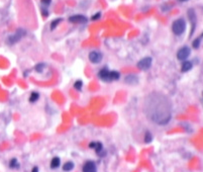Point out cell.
<instances>
[{
	"label": "cell",
	"instance_id": "obj_13",
	"mask_svg": "<svg viewBox=\"0 0 203 172\" xmlns=\"http://www.w3.org/2000/svg\"><path fill=\"white\" fill-rule=\"evenodd\" d=\"M192 69V63L189 61H184L181 66V71L182 72H188Z\"/></svg>",
	"mask_w": 203,
	"mask_h": 172
},
{
	"label": "cell",
	"instance_id": "obj_2",
	"mask_svg": "<svg viewBox=\"0 0 203 172\" xmlns=\"http://www.w3.org/2000/svg\"><path fill=\"white\" fill-rule=\"evenodd\" d=\"M98 77L105 82H111V81L118 80L120 74L117 71H111L107 68H102L98 73Z\"/></svg>",
	"mask_w": 203,
	"mask_h": 172
},
{
	"label": "cell",
	"instance_id": "obj_27",
	"mask_svg": "<svg viewBox=\"0 0 203 172\" xmlns=\"http://www.w3.org/2000/svg\"><path fill=\"white\" fill-rule=\"evenodd\" d=\"M179 1H188V0H179Z\"/></svg>",
	"mask_w": 203,
	"mask_h": 172
},
{
	"label": "cell",
	"instance_id": "obj_20",
	"mask_svg": "<svg viewBox=\"0 0 203 172\" xmlns=\"http://www.w3.org/2000/svg\"><path fill=\"white\" fill-rule=\"evenodd\" d=\"M44 68H45V64H44V63H38L34 69H36V71H37V72L41 73L42 70H44Z\"/></svg>",
	"mask_w": 203,
	"mask_h": 172
},
{
	"label": "cell",
	"instance_id": "obj_25",
	"mask_svg": "<svg viewBox=\"0 0 203 172\" xmlns=\"http://www.w3.org/2000/svg\"><path fill=\"white\" fill-rule=\"evenodd\" d=\"M42 14L44 15V16H46V17L49 15V11H47V9L46 7H44V8L42 9Z\"/></svg>",
	"mask_w": 203,
	"mask_h": 172
},
{
	"label": "cell",
	"instance_id": "obj_21",
	"mask_svg": "<svg viewBox=\"0 0 203 172\" xmlns=\"http://www.w3.org/2000/svg\"><path fill=\"white\" fill-rule=\"evenodd\" d=\"M153 137H152V134H151L150 132H146V135H145V142L146 143H150L151 141H152Z\"/></svg>",
	"mask_w": 203,
	"mask_h": 172
},
{
	"label": "cell",
	"instance_id": "obj_9",
	"mask_svg": "<svg viewBox=\"0 0 203 172\" xmlns=\"http://www.w3.org/2000/svg\"><path fill=\"white\" fill-rule=\"evenodd\" d=\"M83 172H97L96 164L93 161H87L83 165Z\"/></svg>",
	"mask_w": 203,
	"mask_h": 172
},
{
	"label": "cell",
	"instance_id": "obj_17",
	"mask_svg": "<svg viewBox=\"0 0 203 172\" xmlns=\"http://www.w3.org/2000/svg\"><path fill=\"white\" fill-rule=\"evenodd\" d=\"M38 98H40V94H38L37 92H36V91H33V92H32L31 96H29V101H31L32 103H33V102H36Z\"/></svg>",
	"mask_w": 203,
	"mask_h": 172
},
{
	"label": "cell",
	"instance_id": "obj_8",
	"mask_svg": "<svg viewBox=\"0 0 203 172\" xmlns=\"http://www.w3.org/2000/svg\"><path fill=\"white\" fill-rule=\"evenodd\" d=\"M102 60V54L98 51H92L89 53V61L93 64L100 63Z\"/></svg>",
	"mask_w": 203,
	"mask_h": 172
},
{
	"label": "cell",
	"instance_id": "obj_3",
	"mask_svg": "<svg viewBox=\"0 0 203 172\" xmlns=\"http://www.w3.org/2000/svg\"><path fill=\"white\" fill-rule=\"evenodd\" d=\"M186 27H187V24H186L185 19L178 18L172 24V32L174 33V34H176V36H181V34H183L184 32L186 31Z\"/></svg>",
	"mask_w": 203,
	"mask_h": 172
},
{
	"label": "cell",
	"instance_id": "obj_12",
	"mask_svg": "<svg viewBox=\"0 0 203 172\" xmlns=\"http://www.w3.org/2000/svg\"><path fill=\"white\" fill-rule=\"evenodd\" d=\"M125 82H126L127 84H136L137 82H139V78H137V76L136 75H127L126 77H125Z\"/></svg>",
	"mask_w": 203,
	"mask_h": 172
},
{
	"label": "cell",
	"instance_id": "obj_10",
	"mask_svg": "<svg viewBox=\"0 0 203 172\" xmlns=\"http://www.w3.org/2000/svg\"><path fill=\"white\" fill-rule=\"evenodd\" d=\"M89 147L91 149H94L95 152H96L98 155H101L102 153H104L103 146H102L101 143H99V142H92V143L89 144Z\"/></svg>",
	"mask_w": 203,
	"mask_h": 172
},
{
	"label": "cell",
	"instance_id": "obj_22",
	"mask_svg": "<svg viewBox=\"0 0 203 172\" xmlns=\"http://www.w3.org/2000/svg\"><path fill=\"white\" fill-rule=\"evenodd\" d=\"M192 46H193L194 49H198V48H199V46H200V38H196V40L193 42Z\"/></svg>",
	"mask_w": 203,
	"mask_h": 172
},
{
	"label": "cell",
	"instance_id": "obj_5",
	"mask_svg": "<svg viewBox=\"0 0 203 172\" xmlns=\"http://www.w3.org/2000/svg\"><path fill=\"white\" fill-rule=\"evenodd\" d=\"M152 62L153 60L151 57H146V58H142L141 60H140L137 62V68L141 69L142 71H146V70H149L152 66Z\"/></svg>",
	"mask_w": 203,
	"mask_h": 172
},
{
	"label": "cell",
	"instance_id": "obj_11",
	"mask_svg": "<svg viewBox=\"0 0 203 172\" xmlns=\"http://www.w3.org/2000/svg\"><path fill=\"white\" fill-rule=\"evenodd\" d=\"M187 13H188L189 20L191 21V23H192V31H191V34H192L194 29H195V25H196V20H197L196 14H195V11H194L193 9H189Z\"/></svg>",
	"mask_w": 203,
	"mask_h": 172
},
{
	"label": "cell",
	"instance_id": "obj_28",
	"mask_svg": "<svg viewBox=\"0 0 203 172\" xmlns=\"http://www.w3.org/2000/svg\"><path fill=\"white\" fill-rule=\"evenodd\" d=\"M202 37H203V33H202Z\"/></svg>",
	"mask_w": 203,
	"mask_h": 172
},
{
	"label": "cell",
	"instance_id": "obj_6",
	"mask_svg": "<svg viewBox=\"0 0 203 172\" xmlns=\"http://www.w3.org/2000/svg\"><path fill=\"white\" fill-rule=\"evenodd\" d=\"M190 54H191L190 48L187 46H184L178 51V53H177V58H178V60H180V61H185V60L190 56Z\"/></svg>",
	"mask_w": 203,
	"mask_h": 172
},
{
	"label": "cell",
	"instance_id": "obj_23",
	"mask_svg": "<svg viewBox=\"0 0 203 172\" xmlns=\"http://www.w3.org/2000/svg\"><path fill=\"white\" fill-rule=\"evenodd\" d=\"M51 3H52V0H42V4L46 8H47V6H50Z\"/></svg>",
	"mask_w": 203,
	"mask_h": 172
},
{
	"label": "cell",
	"instance_id": "obj_1",
	"mask_svg": "<svg viewBox=\"0 0 203 172\" xmlns=\"http://www.w3.org/2000/svg\"><path fill=\"white\" fill-rule=\"evenodd\" d=\"M146 117L159 126L167 124L172 119L173 105L165 94L153 91L146 96L142 106Z\"/></svg>",
	"mask_w": 203,
	"mask_h": 172
},
{
	"label": "cell",
	"instance_id": "obj_7",
	"mask_svg": "<svg viewBox=\"0 0 203 172\" xmlns=\"http://www.w3.org/2000/svg\"><path fill=\"white\" fill-rule=\"evenodd\" d=\"M69 21L72 23H78V24H83L86 23L88 21L87 17L85 15H82V14H75V15H72L69 17Z\"/></svg>",
	"mask_w": 203,
	"mask_h": 172
},
{
	"label": "cell",
	"instance_id": "obj_4",
	"mask_svg": "<svg viewBox=\"0 0 203 172\" xmlns=\"http://www.w3.org/2000/svg\"><path fill=\"white\" fill-rule=\"evenodd\" d=\"M24 36H25V32L23 31V29H17V31L13 34H11V36L8 37L7 43L9 45H13L18 41H20Z\"/></svg>",
	"mask_w": 203,
	"mask_h": 172
},
{
	"label": "cell",
	"instance_id": "obj_24",
	"mask_svg": "<svg viewBox=\"0 0 203 172\" xmlns=\"http://www.w3.org/2000/svg\"><path fill=\"white\" fill-rule=\"evenodd\" d=\"M100 17H101V13H100V12H97V13H95L92 16V20H98Z\"/></svg>",
	"mask_w": 203,
	"mask_h": 172
},
{
	"label": "cell",
	"instance_id": "obj_16",
	"mask_svg": "<svg viewBox=\"0 0 203 172\" xmlns=\"http://www.w3.org/2000/svg\"><path fill=\"white\" fill-rule=\"evenodd\" d=\"M62 18H56L51 23V31H54V29L58 27V25L62 23Z\"/></svg>",
	"mask_w": 203,
	"mask_h": 172
},
{
	"label": "cell",
	"instance_id": "obj_15",
	"mask_svg": "<svg viewBox=\"0 0 203 172\" xmlns=\"http://www.w3.org/2000/svg\"><path fill=\"white\" fill-rule=\"evenodd\" d=\"M73 168H74V163L71 162V161L66 162L63 166V170L64 171H71Z\"/></svg>",
	"mask_w": 203,
	"mask_h": 172
},
{
	"label": "cell",
	"instance_id": "obj_19",
	"mask_svg": "<svg viewBox=\"0 0 203 172\" xmlns=\"http://www.w3.org/2000/svg\"><path fill=\"white\" fill-rule=\"evenodd\" d=\"M82 87H83V82H82L81 80L76 81V82L74 83V88H75V89H77V90H81Z\"/></svg>",
	"mask_w": 203,
	"mask_h": 172
},
{
	"label": "cell",
	"instance_id": "obj_14",
	"mask_svg": "<svg viewBox=\"0 0 203 172\" xmlns=\"http://www.w3.org/2000/svg\"><path fill=\"white\" fill-rule=\"evenodd\" d=\"M60 164H61V159H60L59 157H54L51 161V168L52 169L58 168V167L60 166Z\"/></svg>",
	"mask_w": 203,
	"mask_h": 172
},
{
	"label": "cell",
	"instance_id": "obj_18",
	"mask_svg": "<svg viewBox=\"0 0 203 172\" xmlns=\"http://www.w3.org/2000/svg\"><path fill=\"white\" fill-rule=\"evenodd\" d=\"M9 167H10V168H13V169L18 168V167H19V163L17 162V160H16L15 158L11 159V160H10V162H9Z\"/></svg>",
	"mask_w": 203,
	"mask_h": 172
},
{
	"label": "cell",
	"instance_id": "obj_26",
	"mask_svg": "<svg viewBox=\"0 0 203 172\" xmlns=\"http://www.w3.org/2000/svg\"><path fill=\"white\" fill-rule=\"evenodd\" d=\"M32 172H38V168H37V167H33Z\"/></svg>",
	"mask_w": 203,
	"mask_h": 172
}]
</instances>
